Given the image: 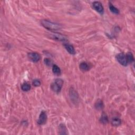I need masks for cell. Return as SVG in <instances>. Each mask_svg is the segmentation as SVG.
I'll return each instance as SVG.
<instances>
[{
    "instance_id": "8fae6325",
    "label": "cell",
    "mask_w": 135,
    "mask_h": 135,
    "mask_svg": "<svg viewBox=\"0 0 135 135\" xmlns=\"http://www.w3.org/2000/svg\"><path fill=\"white\" fill-rule=\"evenodd\" d=\"M80 69L83 71H88L90 70V66L87 62H81L79 66Z\"/></svg>"
},
{
    "instance_id": "3957f363",
    "label": "cell",
    "mask_w": 135,
    "mask_h": 135,
    "mask_svg": "<svg viewBox=\"0 0 135 135\" xmlns=\"http://www.w3.org/2000/svg\"><path fill=\"white\" fill-rule=\"evenodd\" d=\"M48 36L50 39H53L58 41H61V42H66L68 41V38L66 36L63 34L58 33H49Z\"/></svg>"
},
{
    "instance_id": "8992f818",
    "label": "cell",
    "mask_w": 135,
    "mask_h": 135,
    "mask_svg": "<svg viewBox=\"0 0 135 135\" xmlns=\"http://www.w3.org/2000/svg\"><path fill=\"white\" fill-rule=\"evenodd\" d=\"M29 59L33 62H38L41 59L40 55L37 52H30L28 54Z\"/></svg>"
},
{
    "instance_id": "5bb4252c",
    "label": "cell",
    "mask_w": 135,
    "mask_h": 135,
    "mask_svg": "<svg viewBox=\"0 0 135 135\" xmlns=\"http://www.w3.org/2000/svg\"><path fill=\"white\" fill-rule=\"evenodd\" d=\"M52 72L55 74L59 75L61 73V71L60 68L56 64H54L52 66Z\"/></svg>"
},
{
    "instance_id": "30bf717a",
    "label": "cell",
    "mask_w": 135,
    "mask_h": 135,
    "mask_svg": "<svg viewBox=\"0 0 135 135\" xmlns=\"http://www.w3.org/2000/svg\"><path fill=\"white\" fill-rule=\"evenodd\" d=\"M95 107L98 110H101L104 107V104L102 100L101 99H98L95 104Z\"/></svg>"
},
{
    "instance_id": "9c48e42d",
    "label": "cell",
    "mask_w": 135,
    "mask_h": 135,
    "mask_svg": "<svg viewBox=\"0 0 135 135\" xmlns=\"http://www.w3.org/2000/svg\"><path fill=\"white\" fill-rule=\"evenodd\" d=\"M63 45L64 46V48H65V49L70 54H71L72 55H74L76 53L74 47L71 44H69L68 43H65L63 44Z\"/></svg>"
},
{
    "instance_id": "52a82bcc",
    "label": "cell",
    "mask_w": 135,
    "mask_h": 135,
    "mask_svg": "<svg viewBox=\"0 0 135 135\" xmlns=\"http://www.w3.org/2000/svg\"><path fill=\"white\" fill-rule=\"evenodd\" d=\"M46 121H47V115L44 111H43L41 113L37 122L40 125H43L45 124L46 122Z\"/></svg>"
},
{
    "instance_id": "2e32d148",
    "label": "cell",
    "mask_w": 135,
    "mask_h": 135,
    "mask_svg": "<svg viewBox=\"0 0 135 135\" xmlns=\"http://www.w3.org/2000/svg\"><path fill=\"white\" fill-rule=\"evenodd\" d=\"M59 131H60L59 133L60 134H68L67 128L63 124H61L59 126Z\"/></svg>"
},
{
    "instance_id": "ba28073f",
    "label": "cell",
    "mask_w": 135,
    "mask_h": 135,
    "mask_svg": "<svg viewBox=\"0 0 135 135\" xmlns=\"http://www.w3.org/2000/svg\"><path fill=\"white\" fill-rule=\"evenodd\" d=\"M69 95L70 98H71V101L73 102H77L78 101V98L79 96L78 93L74 89L71 88L70 89V92H69Z\"/></svg>"
},
{
    "instance_id": "5b68a950",
    "label": "cell",
    "mask_w": 135,
    "mask_h": 135,
    "mask_svg": "<svg viewBox=\"0 0 135 135\" xmlns=\"http://www.w3.org/2000/svg\"><path fill=\"white\" fill-rule=\"evenodd\" d=\"M93 8L95 9L99 14H103L104 13V8L102 3L98 1L94 2L92 4Z\"/></svg>"
},
{
    "instance_id": "ac0fdd59",
    "label": "cell",
    "mask_w": 135,
    "mask_h": 135,
    "mask_svg": "<svg viewBox=\"0 0 135 135\" xmlns=\"http://www.w3.org/2000/svg\"><path fill=\"white\" fill-rule=\"evenodd\" d=\"M128 63H132L134 61V57L132 53L128 52L127 54L126 55Z\"/></svg>"
},
{
    "instance_id": "7a4b0ae2",
    "label": "cell",
    "mask_w": 135,
    "mask_h": 135,
    "mask_svg": "<svg viewBox=\"0 0 135 135\" xmlns=\"http://www.w3.org/2000/svg\"><path fill=\"white\" fill-rule=\"evenodd\" d=\"M63 85V81L61 79H56L51 85V89L56 93L60 92Z\"/></svg>"
},
{
    "instance_id": "9a60e30c",
    "label": "cell",
    "mask_w": 135,
    "mask_h": 135,
    "mask_svg": "<svg viewBox=\"0 0 135 135\" xmlns=\"http://www.w3.org/2000/svg\"><path fill=\"white\" fill-rule=\"evenodd\" d=\"M109 8L110 10L111 11V12L112 13L116 14H119V12H120L119 10L117 8H116L115 6H114L113 4H111V3H109Z\"/></svg>"
},
{
    "instance_id": "4fadbf2b",
    "label": "cell",
    "mask_w": 135,
    "mask_h": 135,
    "mask_svg": "<svg viewBox=\"0 0 135 135\" xmlns=\"http://www.w3.org/2000/svg\"><path fill=\"white\" fill-rule=\"evenodd\" d=\"M121 124V120L119 118H114L111 120V125L114 127H118Z\"/></svg>"
},
{
    "instance_id": "6da1fadb",
    "label": "cell",
    "mask_w": 135,
    "mask_h": 135,
    "mask_svg": "<svg viewBox=\"0 0 135 135\" xmlns=\"http://www.w3.org/2000/svg\"><path fill=\"white\" fill-rule=\"evenodd\" d=\"M41 24L46 29L51 31L60 30L62 28V25L59 23L53 22L47 20H43L41 21Z\"/></svg>"
},
{
    "instance_id": "7c38bea8",
    "label": "cell",
    "mask_w": 135,
    "mask_h": 135,
    "mask_svg": "<svg viewBox=\"0 0 135 135\" xmlns=\"http://www.w3.org/2000/svg\"><path fill=\"white\" fill-rule=\"evenodd\" d=\"M100 121L102 124H107V123L109 122V119H108V117L106 114L103 113L100 118Z\"/></svg>"
},
{
    "instance_id": "d6986e66",
    "label": "cell",
    "mask_w": 135,
    "mask_h": 135,
    "mask_svg": "<svg viewBox=\"0 0 135 135\" xmlns=\"http://www.w3.org/2000/svg\"><path fill=\"white\" fill-rule=\"evenodd\" d=\"M32 84L35 87H39L41 85V82L38 79H35L33 81Z\"/></svg>"
},
{
    "instance_id": "ffe728a7",
    "label": "cell",
    "mask_w": 135,
    "mask_h": 135,
    "mask_svg": "<svg viewBox=\"0 0 135 135\" xmlns=\"http://www.w3.org/2000/svg\"><path fill=\"white\" fill-rule=\"evenodd\" d=\"M44 62L46 65L48 66H50L52 63V61L50 59H48V58H45L44 60Z\"/></svg>"
},
{
    "instance_id": "277c9868",
    "label": "cell",
    "mask_w": 135,
    "mask_h": 135,
    "mask_svg": "<svg viewBox=\"0 0 135 135\" xmlns=\"http://www.w3.org/2000/svg\"><path fill=\"white\" fill-rule=\"evenodd\" d=\"M116 59L118 62L123 66H127L128 65V62L127 60L126 56L123 53H120L117 55Z\"/></svg>"
},
{
    "instance_id": "e0dca14e",
    "label": "cell",
    "mask_w": 135,
    "mask_h": 135,
    "mask_svg": "<svg viewBox=\"0 0 135 135\" xmlns=\"http://www.w3.org/2000/svg\"><path fill=\"white\" fill-rule=\"evenodd\" d=\"M21 89L24 91H28L31 89V85L27 83H24L22 85Z\"/></svg>"
}]
</instances>
